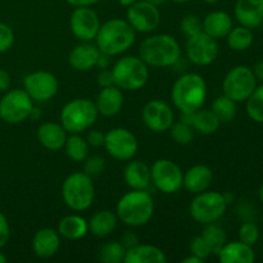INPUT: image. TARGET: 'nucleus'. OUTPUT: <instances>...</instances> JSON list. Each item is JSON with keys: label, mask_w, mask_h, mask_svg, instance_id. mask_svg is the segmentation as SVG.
<instances>
[{"label": "nucleus", "mask_w": 263, "mask_h": 263, "mask_svg": "<svg viewBox=\"0 0 263 263\" xmlns=\"http://www.w3.org/2000/svg\"><path fill=\"white\" fill-rule=\"evenodd\" d=\"M139 57L146 66L164 68L177 63L181 57V48L176 39L168 33L148 36L139 46Z\"/></svg>", "instance_id": "obj_1"}, {"label": "nucleus", "mask_w": 263, "mask_h": 263, "mask_svg": "<svg viewBox=\"0 0 263 263\" xmlns=\"http://www.w3.org/2000/svg\"><path fill=\"white\" fill-rule=\"evenodd\" d=\"M135 39L136 31L127 21L112 18L100 25L95 41L100 53L107 57H115L127 51L134 45Z\"/></svg>", "instance_id": "obj_2"}, {"label": "nucleus", "mask_w": 263, "mask_h": 263, "mask_svg": "<svg viewBox=\"0 0 263 263\" xmlns=\"http://www.w3.org/2000/svg\"><path fill=\"white\" fill-rule=\"evenodd\" d=\"M174 105L181 113H194L207 98V84L199 73H185L175 81L171 90Z\"/></svg>", "instance_id": "obj_3"}, {"label": "nucleus", "mask_w": 263, "mask_h": 263, "mask_svg": "<svg viewBox=\"0 0 263 263\" xmlns=\"http://www.w3.org/2000/svg\"><path fill=\"white\" fill-rule=\"evenodd\" d=\"M154 213V202L145 190H133L121 197L116 205L118 220L130 228H140L152 220Z\"/></svg>", "instance_id": "obj_4"}, {"label": "nucleus", "mask_w": 263, "mask_h": 263, "mask_svg": "<svg viewBox=\"0 0 263 263\" xmlns=\"http://www.w3.org/2000/svg\"><path fill=\"white\" fill-rule=\"evenodd\" d=\"M110 71L113 82L122 91H138L149 80L148 66L140 57H122L113 64Z\"/></svg>", "instance_id": "obj_5"}, {"label": "nucleus", "mask_w": 263, "mask_h": 263, "mask_svg": "<svg viewBox=\"0 0 263 263\" xmlns=\"http://www.w3.org/2000/svg\"><path fill=\"white\" fill-rule=\"evenodd\" d=\"M62 198L69 210L82 212L91 207L95 198V186L89 175L73 172L68 175L62 185Z\"/></svg>", "instance_id": "obj_6"}, {"label": "nucleus", "mask_w": 263, "mask_h": 263, "mask_svg": "<svg viewBox=\"0 0 263 263\" xmlns=\"http://www.w3.org/2000/svg\"><path fill=\"white\" fill-rule=\"evenodd\" d=\"M99 112L94 102L86 98H77L67 103L61 110V125L68 134H80L91 127Z\"/></svg>", "instance_id": "obj_7"}, {"label": "nucleus", "mask_w": 263, "mask_h": 263, "mask_svg": "<svg viewBox=\"0 0 263 263\" xmlns=\"http://www.w3.org/2000/svg\"><path fill=\"white\" fill-rule=\"evenodd\" d=\"M197 197L192 200L189 207L193 220L202 225H208L220 220L226 212L228 202L222 193L202 192L195 194Z\"/></svg>", "instance_id": "obj_8"}, {"label": "nucleus", "mask_w": 263, "mask_h": 263, "mask_svg": "<svg viewBox=\"0 0 263 263\" xmlns=\"http://www.w3.org/2000/svg\"><path fill=\"white\" fill-rule=\"evenodd\" d=\"M33 112V100L25 89L5 91L0 99V118L5 123L17 125L27 120Z\"/></svg>", "instance_id": "obj_9"}, {"label": "nucleus", "mask_w": 263, "mask_h": 263, "mask_svg": "<svg viewBox=\"0 0 263 263\" xmlns=\"http://www.w3.org/2000/svg\"><path fill=\"white\" fill-rule=\"evenodd\" d=\"M257 87L253 71L247 66H236L228 72L222 82L223 95L234 102H247Z\"/></svg>", "instance_id": "obj_10"}, {"label": "nucleus", "mask_w": 263, "mask_h": 263, "mask_svg": "<svg viewBox=\"0 0 263 263\" xmlns=\"http://www.w3.org/2000/svg\"><path fill=\"white\" fill-rule=\"evenodd\" d=\"M152 182L163 194H175L182 187V174L179 164L171 159H158L151 168Z\"/></svg>", "instance_id": "obj_11"}, {"label": "nucleus", "mask_w": 263, "mask_h": 263, "mask_svg": "<svg viewBox=\"0 0 263 263\" xmlns=\"http://www.w3.org/2000/svg\"><path fill=\"white\" fill-rule=\"evenodd\" d=\"M104 148L112 158L130 161L138 153L139 143L136 136L125 127H115L105 134Z\"/></svg>", "instance_id": "obj_12"}, {"label": "nucleus", "mask_w": 263, "mask_h": 263, "mask_svg": "<svg viewBox=\"0 0 263 263\" xmlns=\"http://www.w3.org/2000/svg\"><path fill=\"white\" fill-rule=\"evenodd\" d=\"M126 21L138 32L149 33L161 23V12L158 5L152 4L146 0H138L127 8Z\"/></svg>", "instance_id": "obj_13"}, {"label": "nucleus", "mask_w": 263, "mask_h": 263, "mask_svg": "<svg viewBox=\"0 0 263 263\" xmlns=\"http://www.w3.org/2000/svg\"><path fill=\"white\" fill-rule=\"evenodd\" d=\"M23 89L33 102H48L53 99L59 90L58 79L48 71H36L23 80Z\"/></svg>", "instance_id": "obj_14"}, {"label": "nucleus", "mask_w": 263, "mask_h": 263, "mask_svg": "<svg viewBox=\"0 0 263 263\" xmlns=\"http://www.w3.org/2000/svg\"><path fill=\"white\" fill-rule=\"evenodd\" d=\"M98 13L90 7H76L69 17V28L80 41H92L100 28Z\"/></svg>", "instance_id": "obj_15"}, {"label": "nucleus", "mask_w": 263, "mask_h": 263, "mask_svg": "<svg viewBox=\"0 0 263 263\" xmlns=\"http://www.w3.org/2000/svg\"><path fill=\"white\" fill-rule=\"evenodd\" d=\"M185 50L189 61L197 66H210L218 55V45L216 39L211 37L203 31L187 37Z\"/></svg>", "instance_id": "obj_16"}, {"label": "nucleus", "mask_w": 263, "mask_h": 263, "mask_svg": "<svg viewBox=\"0 0 263 263\" xmlns=\"http://www.w3.org/2000/svg\"><path fill=\"white\" fill-rule=\"evenodd\" d=\"M144 123L153 133H164L168 131L175 121L172 108L166 102L153 99L146 103L141 112Z\"/></svg>", "instance_id": "obj_17"}, {"label": "nucleus", "mask_w": 263, "mask_h": 263, "mask_svg": "<svg viewBox=\"0 0 263 263\" xmlns=\"http://www.w3.org/2000/svg\"><path fill=\"white\" fill-rule=\"evenodd\" d=\"M102 53L91 41H82L74 46L68 55V63L74 71L86 72L99 64Z\"/></svg>", "instance_id": "obj_18"}, {"label": "nucleus", "mask_w": 263, "mask_h": 263, "mask_svg": "<svg viewBox=\"0 0 263 263\" xmlns=\"http://www.w3.org/2000/svg\"><path fill=\"white\" fill-rule=\"evenodd\" d=\"M234 14L240 26L251 30L263 22V0H236Z\"/></svg>", "instance_id": "obj_19"}, {"label": "nucleus", "mask_w": 263, "mask_h": 263, "mask_svg": "<svg viewBox=\"0 0 263 263\" xmlns=\"http://www.w3.org/2000/svg\"><path fill=\"white\" fill-rule=\"evenodd\" d=\"M61 248V235L50 228L40 229L32 238V251L39 258H51Z\"/></svg>", "instance_id": "obj_20"}, {"label": "nucleus", "mask_w": 263, "mask_h": 263, "mask_svg": "<svg viewBox=\"0 0 263 263\" xmlns=\"http://www.w3.org/2000/svg\"><path fill=\"white\" fill-rule=\"evenodd\" d=\"M123 102L125 99H123L122 90L116 85H110V86L103 87L100 90L97 100H95V105H97L99 115L104 116V117H113L121 112Z\"/></svg>", "instance_id": "obj_21"}, {"label": "nucleus", "mask_w": 263, "mask_h": 263, "mask_svg": "<svg viewBox=\"0 0 263 263\" xmlns=\"http://www.w3.org/2000/svg\"><path fill=\"white\" fill-rule=\"evenodd\" d=\"M213 181V172L205 164H195L186 170L182 179V186L192 194L205 192Z\"/></svg>", "instance_id": "obj_22"}, {"label": "nucleus", "mask_w": 263, "mask_h": 263, "mask_svg": "<svg viewBox=\"0 0 263 263\" xmlns=\"http://www.w3.org/2000/svg\"><path fill=\"white\" fill-rule=\"evenodd\" d=\"M67 131L64 130L63 126L61 123L57 122H44L39 126L37 128V140L44 148L48 151L57 152L59 149L64 148L67 138Z\"/></svg>", "instance_id": "obj_23"}, {"label": "nucleus", "mask_w": 263, "mask_h": 263, "mask_svg": "<svg viewBox=\"0 0 263 263\" xmlns=\"http://www.w3.org/2000/svg\"><path fill=\"white\" fill-rule=\"evenodd\" d=\"M234 27L233 18L223 10H215L208 13L202 21V30L213 39H222L228 36Z\"/></svg>", "instance_id": "obj_24"}, {"label": "nucleus", "mask_w": 263, "mask_h": 263, "mask_svg": "<svg viewBox=\"0 0 263 263\" xmlns=\"http://www.w3.org/2000/svg\"><path fill=\"white\" fill-rule=\"evenodd\" d=\"M216 256L221 263H253L256 259L252 246L240 240L225 243Z\"/></svg>", "instance_id": "obj_25"}, {"label": "nucleus", "mask_w": 263, "mask_h": 263, "mask_svg": "<svg viewBox=\"0 0 263 263\" xmlns=\"http://www.w3.org/2000/svg\"><path fill=\"white\" fill-rule=\"evenodd\" d=\"M126 185L133 190H145L151 185V167L143 161H130L123 171Z\"/></svg>", "instance_id": "obj_26"}, {"label": "nucleus", "mask_w": 263, "mask_h": 263, "mask_svg": "<svg viewBox=\"0 0 263 263\" xmlns=\"http://www.w3.org/2000/svg\"><path fill=\"white\" fill-rule=\"evenodd\" d=\"M125 263H166V253L161 248L151 244H140L126 249Z\"/></svg>", "instance_id": "obj_27"}, {"label": "nucleus", "mask_w": 263, "mask_h": 263, "mask_svg": "<svg viewBox=\"0 0 263 263\" xmlns=\"http://www.w3.org/2000/svg\"><path fill=\"white\" fill-rule=\"evenodd\" d=\"M117 222L118 217L116 213H113L112 211L102 210L95 212L90 217L87 225H89V231L91 235L97 238H105L116 230Z\"/></svg>", "instance_id": "obj_28"}, {"label": "nucleus", "mask_w": 263, "mask_h": 263, "mask_svg": "<svg viewBox=\"0 0 263 263\" xmlns=\"http://www.w3.org/2000/svg\"><path fill=\"white\" fill-rule=\"evenodd\" d=\"M57 231L62 238L79 240L89 233V225L87 221L80 215H68L59 221Z\"/></svg>", "instance_id": "obj_29"}, {"label": "nucleus", "mask_w": 263, "mask_h": 263, "mask_svg": "<svg viewBox=\"0 0 263 263\" xmlns=\"http://www.w3.org/2000/svg\"><path fill=\"white\" fill-rule=\"evenodd\" d=\"M190 125L194 128L195 133L202 134V135H212L218 130L221 122L217 116L212 112V109L199 108L194 113H192Z\"/></svg>", "instance_id": "obj_30"}, {"label": "nucleus", "mask_w": 263, "mask_h": 263, "mask_svg": "<svg viewBox=\"0 0 263 263\" xmlns=\"http://www.w3.org/2000/svg\"><path fill=\"white\" fill-rule=\"evenodd\" d=\"M64 151H66L67 157L73 162H84L89 156L90 145L86 139L82 138L80 134H72L67 138Z\"/></svg>", "instance_id": "obj_31"}, {"label": "nucleus", "mask_w": 263, "mask_h": 263, "mask_svg": "<svg viewBox=\"0 0 263 263\" xmlns=\"http://www.w3.org/2000/svg\"><path fill=\"white\" fill-rule=\"evenodd\" d=\"M228 45L231 50L244 51L252 46L254 41L253 32L251 28L239 26V27H233L230 32L228 33Z\"/></svg>", "instance_id": "obj_32"}, {"label": "nucleus", "mask_w": 263, "mask_h": 263, "mask_svg": "<svg viewBox=\"0 0 263 263\" xmlns=\"http://www.w3.org/2000/svg\"><path fill=\"white\" fill-rule=\"evenodd\" d=\"M126 248L121 241L110 240L100 247L98 259L103 263H121L125 259Z\"/></svg>", "instance_id": "obj_33"}, {"label": "nucleus", "mask_w": 263, "mask_h": 263, "mask_svg": "<svg viewBox=\"0 0 263 263\" xmlns=\"http://www.w3.org/2000/svg\"><path fill=\"white\" fill-rule=\"evenodd\" d=\"M212 112L217 116V118L220 120V122H231V121L235 118L236 112V102H234L233 99H230L226 95H221V97L216 98L215 102L212 103V107H211Z\"/></svg>", "instance_id": "obj_34"}, {"label": "nucleus", "mask_w": 263, "mask_h": 263, "mask_svg": "<svg viewBox=\"0 0 263 263\" xmlns=\"http://www.w3.org/2000/svg\"><path fill=\"white\" fill-rule=\"evenodd\" d=\"M202 238L208 244V247L212 251V254H217L226 243L225 230L218 225H216L215 222L205 225L204 230L202 233Z\"/></svg>", "instance_id": "obj_35"}, {"label": "nucleus", "mask_w": 263, "mask_h": 263, "mask_svg": "<svg viewBox=\"0 0 263 263\" xmlns=\"http://www.w3.org/2000/svg\"><path fill=\"white\" fill-rule=\"evenodd\" d=\"M247 113L254 122L263 123V84L257 86L247 99Z\"/></svg>", "instance_id": "obj_36"}, {"label": "nucleus", "mask_w": 263, "mask_h": 263, "mask_svg": "<svg viewBox=\"0 0 263 263\" xmlns=\"http://www.w3.org/2000/svg\"><path fill=\"white\" fill-rule=\"evenodd\" d=\"M170 135H171L172 140L175 143L180 144V145H187L193 141L194 139V128L192 127V125L186 122H180L172 123V126L170 127Z\"/></svg>", "instance_id": "obj_37"}, {"label": "nucleus", "mask_w": 263, "mask_h": 263, "mask_svg": "<svg viewBox=\"0 0 263 263\" xmlns=\"http://www.w3.org/2000/svg\"><path fill=\"white\" fill-rule=\"evenodd\" d=\"M259 239V229L254 222H244L239 229V240L248 246H254Z\"/></svg>", "instance_id": "obj_38"}, {"label": "nucleus", "mask_w": 263, "mask_h": 263, "mask_svg": "<svg viewBox=\"0 0 263 263\" xmlns=\"http://www.w3.org/2000/svg\"><path fill=\"white\" fill-rule=\"evenodd\" d=\"M105 170V159L102 156H87L84 161V172L90 177L99 176Z\"/></svg>", "instance_id": "obj_39"}, {"label": "nucleus", "mask_w": 263, "mask_h": 263, "mask_svg": "<svg viewBox=\"0 0 263 263\" xmlns=\"http://www.w3.org/2000/svg\"><path fill=\"white\" fill-rule=\"evenodd\" d=\"M180 30L186 37L194 36L197 33L202 32V21L194 14H187L180 22Z\"/></svg>", "instance_id": "obj_40"}, {"label": "nucleus", "mask_w": 263, "mask_h": 263, "mask_svg": "<svg viewBox=\"0 0 263 263\" xmlns=\"http://www.w3.org/2000/svg\"><path fill=\"white\" fill-rule=\"evenodd\" d=\"M189 251H190V254L197 256L198 258H200L202 261L207 259L208 257L212 254V251H211V248L208 247V244L205 243L204 239L202 238V235L195 236V238L190 241Z\"/></svg>", "instance_id": "obj_41"}, {"label": "nucleus", "mask_w": 263, "mask_h": 263, "mask_svg": "<svg viewBox=\"0 0 263 263\" xmlns=\"http://www.w3.org/2000/svg\"><path fill=\"white\" fill-rule=\"evenodd\" d=\"M14 44V32L7 23L0 22V54L9 50Z\"/></svg>", "instance_id": "obj_42"}, {"label": "nucleus", "mask_w": 263, "mask_h": 263, "mask_svg": "<svg viewBox=\"0 0 263 263\" xmlns=\"http://www.w3.org/2000/svg\"><path fill=\"white\" fill-rule=\"evenodd\" d=\"M10 238V226L8 218L3 212H0V249L4 248Z\"/></svg>", "instance_id": "obj_43"}, {"label": "nucleus", "mask_w": 263, "mask_h": 263, "mask_svg": "<svg viewBox=\"0 0 263 263\" xmlns=\"http://www.w3.org/2000/svg\"><path fill=\"white\" fill-rule=\"evenodd\" d=\"M104 133H102L100 130H91L87 134L86 141L89 143L90 146H92V148H99V146H104Z\"/></svg>", "instance_id": "obj_44"}, {"label": "nucleus", "mask_w": 263, "mask_h": 263, "mask_svg": "<svg viewBox=\"0 0 263 263\" xmlns=\"http://www.w3.org/2000/svg\"><path fill=\"white\" fill-rule=\"evenodd\" d=\"M121 243L125 247L126 249L133 248V247L138 246L139 244V238L135 233H131V231H126L122 236H121Z\"/></svg>", "instance_id": "obj_45"}, {"label": "nucleus", "mask_w": 263, "mask_h": 263, "mask_svg": "<svg viewBox=\"0 0 263 263\" xmlns=\"http://www.w3.org/2000/svg\"><path fill=\"white\" fill-rule=\"evenodd\" d=\"M98 85L100 87H107L110 86V85H115L113 82V76H112V71H108V69H103L99 74H98Z\"/></svg>", "instance_id": "obj_46"}, {"label": "nucleus", "mask_w": 263, "mask_h": 263, "mask_svg": "<svg viewBox=\"0 0 263 263\" xmlns=\"http://www.w3.org/2000/svg\"><path fill=\"white\" fill-rule=\"evenodd\" d=\"M10 87V74L4 68H0V92L8 91Z\"/></svg>", "instance_id": "obj_47"}, {"label": "nucleus", "mask_w": 263, "mask_h": 263, "mask_svg": "<svg viewBox=\"0 0 263 263\" xmlns=\"http://www.w3.org/2000/svg\"><path fill=\"white\" fill-rule=\"evenodd\" d=\"M69 5L72 7H91V5L97 4L99 0H66Z\"/></svg>", "instance_id": "obj_48"}, {"label": "nucleus", "mask_w": 263, "mask_h": 263, "mask_svg": "<svg viewBox=\"0 0 263 263\" xmlns=\"http://www.w3.org/2000/svg\"><path fill=\"white\" fill-rule=\"evenodd\" d=\"M254 73V76H256L257 81H261L263 82V61L262 62H258V63H256V66H254V68L252 69Z\"/></svg>", "instance_id": "obj_49"}, {"label": "nucleus", "mask_w": 263, "mask_h": 263, "mask_svg": "<svg viewBox=\"0 0 263 263\" xmlns=\"http://www.w3.org/2000/svg\"><path fill=\"white\" fill-rule=\"evenodd\" d=\"M181 262L182 263H200V262H203V261L200 258H198L197 256H193V254H190L189 257L184 258Z\"/></svg>", "instance_id": "obj_50"}, {"label": "nucleus", "mask_w": 263, "mask_h": 263, "mask_svg": "<svg viewBox=\"0 0 263 263\" xmlns=\"http://www.w3.org/2000/svg\"><path fill=\"white\" fill-rule=\"evenodd\" d=\"M118 3H120L121 5H122V7H130V5H133L134 3H136L138 2V0H117Z\"/></svg>", "instance_id": "obj_51"}, {"label": "nucleus", "mask_w": 263, "mask_h": 263, "mask_svg": "<svg viewBox=\"0 0 263 263\" xmlns=\"http://www.w3.org/2000/svg\"><path fill=\"white\" fill-rule=\"evenodd\" d=\"M146 2L152 3V4H156V5H161V4H163V3H164V2H166V0H146Z\"/></svg>", "instance_id": "obj_52"}, {"label": "nucleus", "mask_w": 263, "mask_h": 263, "mask_svg": "<svg viewBox=\"0 0 263 263\" xmlns=\"http://www.w3.org/2000/svg\"><path fill=\"white\" fill-rule=\"evenodd\" d=\"M258 197H259V200L263 203V184L261 185V187H259L258 190Z\"/></svg>", "instance_id": "obj_53"}, {"label": "nucleus", "mask_w": 263, "mask_h": 263, "mask_svg": "<svg viewBox=\"0 0 263 263\" xmlns=\"http://www.w3.org/2000/svg\"><path fill=\"white\" fill-rule=\"evenodd\" d=\"M5 262H7V257L0 252V263H5Z\"/></svg>", "instance_id": "obj_54"}, {"label": "nucleus", "mask_w": 263, "mask_h": 263, "mask_svg": "<svg viewBox=\"0 0 263 263\" xmlns=\"http://www.w3.org/2000/svg\"><path fill=\"white\" fill-rule=\"evenodd\" d=\"M204 3H207V4H216V3H218L220 0H203Z\"/></svg>", "instance_id": "obj_55"}, {"label": "nucleus", "mask_w": 263, "mask_h": 263, "mask_svg": "<svg viewBox=\"0 0 263 263\" xmlns=\"http://www.w3.org/2000/svg\"><path fill=\"white\" fill-rule=\"evenodd\" d=\"M172 2H175V3H187V2H190V0H172Z\"/></svg>", "instance_id": "obj_56"}]
</instances>
